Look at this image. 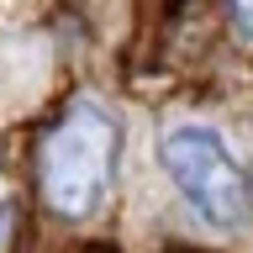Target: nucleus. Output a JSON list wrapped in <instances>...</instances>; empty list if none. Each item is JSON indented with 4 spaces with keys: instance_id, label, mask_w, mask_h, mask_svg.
Listing matches in <instances>:
<instances>
[{
    "instance_id": "nucleus-2",
    "label": "nucleus",
    "mask_w": 253,
    "mask_h": 253,
    "mask_svg": "<svg viewBox=\"0 0 253 253\" xmlns=\"http://www.w3.org/2000/svg\"><path fill=\"white\" fill-rule=\"evenodd\" d=\"M158 164L206 227L237 232L253 221V179L216 126H201V122L164 126L158 132Z\"/></svg>"
},
{
    "instance_id": "nucleus-1",
    "label": "nucleus",
    "mask_w": 253,
    "mask_h": 253,
    "mask_svg": "<svg viewBox=\"0 0 253 253\" xmlns=\"http://www.w3.org/2000/svg\"><path fill=\"white\" fill-rule=\"evenodd\" d=\"M111 169H116V122L95 100H74L47 126L37 153V190L47 211H58L63 221L95 216L111 195Z\"/></svg>"
},
{
    "instance_id": "nucleus-4",
    "label": "nucleus",
    "mask_w": 253,
    "mask_h": 253,
    "mask_svg": "<svg viewBox=\"0 0 253 253\" xmlns=\"http://www.w3.org/2000/svg\"><path fill=\"white\" fill-rule=\"evenodd\" d=\"M5 232H11V206H0V243H5Z\"/></svg>"
},
{
    "instance_id": "nucleus-3",
    "label": "nucleus",
    "mask_w": 253,
    "mask_h": 253,
    "mask_svg": "<svg viewBox=\"0 0 253 253\" xmlns=\"http://www.w3.org/2000/svg\"><path fill=\"white\" fill-rule=\"evenodd\" d=\"M227 11H232V32H237V42L253 47V0H227Z\"/></svg>"
}]
</instances>
